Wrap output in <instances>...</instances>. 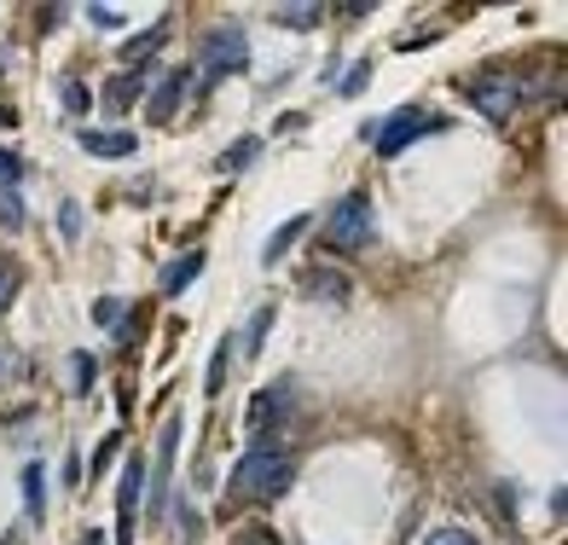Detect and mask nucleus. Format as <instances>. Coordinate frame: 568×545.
<instances>
[{
	"label": "nucleus",
	"mask_w": 568,
	"mask_h": 545,
	"mask_svg": "<svg viewBox=\"0 0 568 545\" xmlns=\"http://www.w3.org/2000/svg\"><path fill=\"white\" fill-rule=\"evenodd\" d=\"M291 488H296V453L279 447V441H255L227 481L232 499H284Z\"/></svg>",
	"instance_id": "f257e3e1"
},
{
	"label": "nucleus",
	"mask_w": 568,
	"mask_h": 545,
	"mask_svg": "<svg viewBox=\"0 0 568 545\" xmlns=\"http://www.w3.org/2000/svg\"><path fill=\"white\" fill-rule=\"evenodd\" d=\"M372 238H377V227H372V197L349 192L331 209V220H325V245H331V250H365Z\"/></svg>",
	"instance_id": "f03ea898"
},
{
	"label": "nucleus",
	"mask_w": 568,
	"mask_h": 545,
	"mask_svg": "<svg viewBox=\"0 0 568 545\" xmlns=\"http://www.w3.org/2000/svg\"><path fill=\"white\" fill-rule=\"evenodd\" d=\"M441 128H446V116H435V111H395L383 123H372V146H377V157H400L412 139L441 134Z\"/></svg>",
	"instance_id": "7ed1b4c3"
},
{
	"label": "nucleus",
	"mask_w": 568,
	"mask_h": 545,
	"mask_svg": "<svg viewBox=\"0 0 568 545\" xmlns=\"http://www.w3.org/2000/svg\"><path fill=\"white\" fill-rule=\"evenodd\" d=\"M203 65H209V82L250 70V42H243V30L238 24H215L209 42H203Z\"/></svg>",
	"instance_id": "20e7f679"
},
{
	"label": "nucleus",
	"mask_w": 568,
	"mask_h": 545,
	"mask_svg": "<svg viewBox=\"0 0 568 545\" xmlns=\"http://www.w3.org/2000/svg\"><path fill=\"white\" fill-rule=\"evenodd\" d=\"M139 499H146V458H128V470L116 481V545L139 534Z\"/></svg>",
	"instance_id": "39448f33"
},
{
	"label": "nucleus",
	"mask_w": 568,
	"mask_h": 545,
	"mask_svg": "<svg viewBox=\"0 0 568 545\" xmlns=\"http://www.w3.org/2000/svg\"><path fill=\"white\" fill-rule=\"evenodd\" d=\"M470 99H476V111L487 116V123H511V111H516V88L504 82V76H493V82H470Z\"/></svg>",
	"instance_id": "423d86ee"
},
{
	"label": "nucleus",
	"mask_w": 568,
	"mask_h": 545,
	"mask_svg": "<svg viewBox=\"0 0 568 545\" xmlns=\"http://www.w3.org/2000/svg\"><path fill=\"white\" fill-rule=\"evenodd\" d=\"M186 93H192V70H174L169 82H162V88L151 93L146 116H151V123H174V116H180V105H186Z\"/></svg>",
	"instance_id": "0eeeda50"
},
{
	"label": "nucleus",
	"mask_w": 568,
	"mask_h": 545,
	"mask_svg": "<svg viewBox=\"0 0 568 545\" xmlns=\"http://www.w3.org/2000/svg\"><path fill=\"white\" fill-rule=\"evenodd\" d=\"M146 82H151V70H128V76H111L105 82V111L111 116H128L139 99H146Z\"/></svg>",
	"instance_id": "6e6552de"
},
{
	"label": "nucleus",
	"mask_w": 568,
	"mask_h": 545,
	"mask_svg": "<svg viewBox=\"0 0 568 545\" xmlns=\"http://www.w3.org/2000/svg\"><path fill=\"white\" fill-rule=\"evenodd\" d=\"M291 389H296L291 377L273 383V389H261V395L250 400V430H273V423H279L284 412H291Z\"/></svg>",
	"instance_id": "1a4fd4ad"
},
{
	"label": "nucleus",
	"mask_w": 568,
	"mask_h": 545,
	"mask_svg": "<svg viewBox=\"0 0 568 545\" xmlns=\"http://www.w3.org/2000/svg\"><path fill=\"white\" fill-rule=\"evenodd\" d=\"M76 146H81V151H93V157H134L139 139H134L128 128H81V134H76Z\"/></svg>",
	"instance_id": "9d476101"
},
{
	"label": "nucleus",
	"mask_w": 568,
	"mask_h": 545,
	"mask_svg": "<svg viewBox=\"0 0 568 545\" xmlns=\"http://www.w3.org/2000/svg\"><path fill=\"white\" fill-rule=\"evenodd\" d=\"M203 261H209L203 250H186V256H174L169 268H162V285H157V291H162V296H180V291H186L192 279L203 273Z\"/></svg>",
	"instance_id": "9b49d317"
},
{
	"label": "nucleus",
	"mask_w": 568,
	"mask_h": 545,
	"mask_svg": "<svg viewBox=\"0 0 568 545\" xmlns=\"http://www.w3.org/2000/svg\"><path fill=\"white\" fill-rule=\"evenodd\" d=\"M162 42H169V24H151V30H139L134 42H122V65H128V70H146V58H151Z\"/></svg>",
	"instance_id": "f8f14e48"
},
{
	"label": "nucleus",
	"mask_w": 568,
	"mask_h": 545,
	"mask_svg": "<svg viewBox=\"0 0 568 545\" xmlns=\"http://www.w3.org/2000/svg\"><path fill=\"white\" fill-rule=\"evenodd\" d=\"M308 227H314V215H291V220H284V227L268 238V250H261V261H268V268H273V261H279L284 250H291V245H296V238L308 232Z\"/></svg>",
	"instance_id": "ddd939ff"
},
{
	"label": "nucleus",
	"mask_w": 568,
	"mask_h": 545,
	"mask_svg": "<svg viewBox=\"0 0 568 545\" xmlns=\"http://www.w3.org/2000/svg\"><path fill=\"white\" fill-rule=\"evenodd\" d=\"M302 291H308V296H325L331 308H342V302H349V285H342L337 273H302Z\"/></svg>",
	"instance_id": "4468645a"
},
{
	"label": "nucleus",
	"mask_w": 568,
	"mask_h": 545,
	"mask_svg": "<svg viewBox=\"0 0 568 545\" xmlns=\"http://www.w3.org/2000/svg\"><path fill=\"white\" fill-rule=\"evenodd\" d=\"M255 151H261V139H255V134H243V139H232V146L220 151V163H215V169H220V174H238L243 163H255Z\"/></svg>",
	"instance_id": "2eb2a0df"
},
{
	"label": "nucleus",
	"mask_w": 568,
	"mask_h": 545,
	"mask_svg": "<svg viewBox=\"0 0 568 545\" xmlns=\"http://www.w3.org/2000/svg\"><path fill=\"white\" fill-rule=\"evenodd\" d=\"M325 18V7H273V24H284V30H314Z\"/></svg>",
	"instance_id": "dca6fc26"
},
{
	"label": "nucleus",
	"mask_w": 568,
	"mask_h": 545,
	"mask_svg": "<svg viewBox=\"0 0 568 545\" xmlns=\"http://www.w3.org/2000/svg\"><path fill=\"white\" fill-rule=\"evenodd\" d=\"M227 366H232V337H220V342H215V360H209V377H203V389H209V395H220Z\"/></svg>",
	"instance_id": "f3484780"
},
{
	"label": "nucleus",
	"mask_w": 568,
	"mask_h": 545,
	"mask_svg": "<svg viewBox=\"0 0 568 545\" xmlns=\"http://www.w3.org/2000/svg\"><path fill=\"white\" fill-rule=\"evenodd\" d=\"M18 291H24V273H18V261L12 256H0V314L18 302Z\"/></svg>",
	"instance_id": "a211bd4d"
},
{
	"label": "nucleus",
	"mask_w": 568,
	"mask_h": 545,
	"mask_svg": "<svg viewBox=\"0 0 568 545\" xmlns=\"http://www.w3.org/2000/svg\"><path fill=\"white\" fill-rule=\"evenodd\" d=\"M268 331H273V302H268V308H261V314L250 319V331H243V342H238V349H243V354H261V342H268Z\"/></svg>",
	"instance_id": "6ab92c4d"
},
{
	"label": "nucleus",
	"mask_w": 568,
	"mask_h": 545,
	"mask_svg": "<svg viewBox=\"0 0 568 545\" xmlns=\"http://www.w3.org/2000/svg\"><path fill=\"white\" fill-rule=\"evenodd\" d=\"M41 493H47V470H41V458L35 464H24V504L41 516Z\"/></svg>",
	"instance_id": "aec40b11"
},
{
	"label": "nucleus",
	"mask_w": 568,
	"mask_h": 545,
	"mask_svg": "<svg viewBox=\"0 0 568 545\" xmlns=\"http://www.w3.org/2000/svg\"><path fill=\"white\" fill-rule=\"evenodd\" d=\"M0 232H24V197L0 192Z\"/></svg>",
	"instance_id": "412c9836"
},
{
	"label": "nucleus",
	"mask_w": 568,
	"mask_h": 545,
	"mask_svg": "<svg viewBox=\"0 0 568 545\" xmlns=\"http://www.w3.org/2000/svg\"><path fill=\"white\" fill-rule=\"evenodd\" d=\"M70 383H76V395H88L93 383H99V360L93 354H76L70 360Z\"/></svg>",
	"instance_id": "4be33fe9"
},
{
	"label": "nucleus",
	"mask_w": 568,
	"mask_h": 545,
	"mask_svg": "<svg viewBox=\"0 0 568 545\" xmlns=\"http://www.w3.org/2000/svg\"><path fill=\"white\" fill-rule=\"evenodd\" d=\"M18 180H24V157L0 151V192H18Z\"/></svg>",
	"instance_id": "5701e85b"
},
{
	"label": "nucleus",
	"mask_w": 568,
	"mask_h": 545,
	"mask_svg": "<svg viewBox=\"0 0 568 545\" xmlns=\"http://www.w3.org/2000/svg\"><path fill=\"white\" fill-rule=\"evenodd\" d=\"M93 319H99V326H122V302L116 296H99L93 302Z\"/></svg>",
	"instance_id": "b1692460"
},
{
	"label": "nucleus",
	"mask_w": 568,
	"mask_h": 545,
	"mask_svg": "<svg viewBox=\"0 0 568 545\" xmlns=\"http://www.w3.org/2000/svg\"><path fill=\"white\" fill-rule=\"evenodd\" d=\"M65 105H70L76 116H88V105H93V93L81 88V82H65Z\"/></svg>",
	"instance_id": "393cba45"
},
{
	"label": "nucleus",
	"mask_w": 568,
	"mask_h": 545,
	"mask_svg": "<svg viewBox=\"0 0 568 545\" xmlns=\"http://www.w3.org/2000/svg\"><path fill=\"white\" fill-rule=\"evenodd\" d=\"M18 372H24V360H18V354L7 349V342H0V389H7V383H12Z\"/></svg>",
	"instance_id": "a878e982"
},
{
	"label": "nucleus",
	"mask_w": 568,
	"mask_h": 545,
	"mask_svg": "<svg viewBox=\"0 0 568 545\" xmlns=\"http://www.w3.org/2000/svg\"><path fill=\"white\" fill-rule=\"evenodd\" d=\"M88 24H99V30H116V24H122V12H116V7H88Z\"/></svg>",
	"instance_id": "bb28decb"
},
{
	"label": "nucleus",
	"mask_w": 568,
	"mask_h": 545,
	"mask_svg": "<svg viewBox=\"0 0 568 545\" xmlns=\"http://www.w3.org/2000/svg\"><path fill=\"white\" fill-rule=\"evenodd\" d=\"M423 545H476V540L464 534V529H441V534H430V540H423Z\"/></svg>",
	"instance_id": "cd10ccee"
},
{
	"label": "nucleus",
	"mask_w": 568,
	"mask_h": 545,
	"mask_svg": "<svg viewBox=\"0 0 568 545\" xmlns=\"http://www.w3.org/2000/svg\"><path fill=\"white\" fill-rule=\"evenodd\" d=\"M238 545H279V534H273V529H243Z\"/></svg>",
	"instance_id": "c85d7f7f"
},
{
	"label": "nucleus",
	"mask_w": 568,
	"mask_h": 545,
	"mask_svg": "<svg viewBox=\"0 0 568 545\" xmlns=\"http://www.w3.org/2000/svg\"><path fill=\"white\" fill-rule=\"evenodd\" d=\"M58 215H65V220H58V227H65V238H76V232H81V209H76V204H65Z\"/></svg>",
	"instance_id": "c756f323"
},
{
	"label": "nucleus",
	"mask_w": 568,
	"mask_h": 545,
	"mask_svg": "<svg viewBox=\"0 0 568 545\" xmlns=\"http://www.w3.org/2000/svg\"><path fill=\"white\" fill-rule=\"evenodd\" d=\"M365 76H372V65H354V70H349V82H342V93H360V88H365Z\"/></svg>",
	"instance_id": "7c9ffc66"
},
{
	"label": "nucleus",
	"mask_w": 568,
	"mask_h": 545,
	"mask_svg": "<svg viewBox=\"0 0 568 545\" xmlns=\"http://www.w3.org/2000/svg\"><path fill=\"white\" fill-rule=\"evenodd\" d=\"M116 447H122V441H116V435H105V441H99V453H93V464H111V453H116Z\"/></svg>",
	"instance_id": "2f4dec72"
},
{
	"label": "nucleus",
	"mask_w": 568,
	"mask_h": 545,
	"mask_svg": "<svg viewBox=\"0 0 568 545\" xmlns=\"http://www.w3.org/2000/svg\"><path fill=\"white\" fill-rule=\"evenodd\" d=\"M81 545H105V534H81Z\"/></svg>",
	"instance_id": "473e14b6"
}]
</instances>
